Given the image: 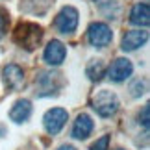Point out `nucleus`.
I'll use <instances>...</instances> for the list:
<instances>
[{
	"mask_svg": "<svg viewBox=\"0 0 150 150\" xmlns=\"http://www.w3.org/2000/svg\"><path fill=\"white\" fill-rule=\"evenodd\" d=\"M119 106L120 104H119L117 95L108 89H102L93 96V108L100 117H113L119 111Z\"/></svg>",
	"mask_w": 150,
	"mask_h": 150,
	"instance_id": "obj_2",
	"label": "nucleus"
},
{
	"mask_svg": "<svg viewBox=\"0 0 150 150\" xmlns=\"http://www.w3.org/2000/svg\"><path fill=\"white\" fill-rule=\"evenodd\" d=\"M119 150H120V148H119Z\"/></svg>",
	"mask_w": 150,
	"mask_h": 150,
	"instance_id": "obj_21",
	"label": "nucleus"
},
{
	"mask_svg": "<svg viewBox=\"0 0 150 150\" xmlns=\"http://www.w3.org/2000/svg\"><path fill=\"white\" fill-rule=\"evenodd\" d=\"M2 78H4V83L8 85L9 89H19L22 82H24V72L19 65L15 63H9L2 69Z\"/></svg>",
	"mask_w": 150,
	"mask_h": 150,
	"instance_id": "obj_10",
	"label": "nucleus"
},
{
	"mask_svg": "<svg viewBox=\"0 0 150 150\" xmlns=\"http://www.w3.org/2000/svg\"><path fill=\"white\" fill-rule=\"evenodd\" d=\"M37 85V95L39 96H47V95H54L57 89L61 87V74L57 72H41L35 80Z\"/></svg>",
	"mask_w": 150,
	"mask_h": 150,
	"instance_id": "obj_5",
	"label": "nucleus"
},
{
	"mask_svg": "<svg viewBox=\"0 0 150 150\" xmlns=\"http://www.w3.org/2000/svg\"><path fill=\"white\" fill-rule=\"evenodd\" d=\"M67 119H69L67 109H63V108H52V109H48V111L45 113V117H43L45 130H47L50 135H56L57 132L65 126Z\"/></svg>",
	"mask_w": 150,
	"mask_h": 150,
	"instance_id": "obj_4",
	"label": "nucleus"
},
{
	"mask_svg": "<svg viewBox=\"0 0 150 150\" xmlns=\"http://www.w3.org/2000/svg\"><path fill=\"white\" fill-rule=\"evenodd\" d=\"M95 2H100V0H95Z\"/></svg>",
	"mask_w": 150,
	"mask_h": 150,
	"instance_id": "obj_20",
	"label": "nucleus"
},
{
	"mask_svg": "<svg viewBox=\"0 0 150 150\" xmlns=\"http://www.w3.org/2000/svg\"><path fill=\"white\" fill-rule=\"evenodd\" d=\"M85 74H87L89 80H93V82L102 80V76L106 74V65H104V61L102 59H91L87 69H85Z\"/></svg>",
	"mask_w": 150,
	"mask_h": 150,
	"instance_id": "obj_14",
	"label": "nucleus"
},
{
	"mask_svg": "<svg viewBox=\"0 0 150 150\" xmlns=\"http://www.w3.org/2000/svg\"><path fill=\"white\" fill-rule=\"evenodd\" d=\"M130 22L134 26H143L146 28L150 24V8L148 4H135L130 11Z\"/></svg>",
	"mask_w": 150,
	"mask_h": 150,
	"instance_id": "obj_12",
	"label": "nucleus"
},
{
	"mask_svg": "<svg viewBox=\"0 0 150 150\" xmlns=\"http://www.w3.org/2000/svg\"><path fill=\"white\" fill-rule=\"evenodd\" d=\"M93 132V120L87 113H80L76 120H74V126H72V137L76 139H87Z\"/></svg>",
	"mask_w": 150,
	"mask_h": 150,
	"instance_id": "obj_11",
	"label": "nucleus"
},
{
	"mask_svg": "<svg viewBox=\"0 0 150 150\" xmlns=\"http://www.w3.org/2000/svg\"><path fill=\"white\" fill-rule=\"evenodd\" d=\"M108 145H109V135H102L96 143H93L91 150H108Z\"/></svg>",
	"mask_w": 150,
	"mask_h": 150,
	"instance_id": "obj_17",
	"label": "nucleus"
},
{
	"mask_svg": "<svg viewBox=\"0 0 150 150\" xmlns=\"http://www.w3.org/2000/svg\"><path fill=\"white\" fill-rule=\"evenodd\" d=\"M30 115H32L30 100H17L13 104V108H11V111H9V119L13 120V122L21 124V122H24V120L30 119Z\"/></svg>",
	"mask_w": 150,
	"mask_h": 150,
	"instance_id": "obj_13",
	"label": "nucleus"
},
{
	"mask_svg": "<svg viewBox=\"0 0 150 150\" xmlns=\"http://www.w3.org/2000/svg\"><path fill=\"white\" fill-rule=\"evenodd\" d=\"M130 91H132V96H141V95H145V91H146V83L143 82V80H135V82L130 85Z\"/></svg>",
	"mask_w": 150,
	"mask_h": 150,
	"instance_id": "obj_15",
	"label": "nucleus"
},
{
	"mask_svg": "<svg viewBox=\"0 0 150 150\" xmlns=\"http://www.w3.org/2000/svg\"><path fill=\"white\" fill-rule=\"evenodd\" d=\"M132 72H134V65H132V61L126 59V57L115 59L111 63V67H109V71H108L111 82H124L126 78L132 76Z\"/></svg>",
	"mask_w": 150,
	"mask_h": 150,
	"instance_id": "obj_7",
	"label": "nucleus"
},
{
	"mask_svg": "<svg viewBox=\"0 0 150 150\" xmlns=\"http://www.w3.org/2000/svg\"><path fill=\"white\" fill-rule=\"evenodd\" d=\"M148 113H150V106L146 104V106L143 108V111L139 113V122L145 126V128H148Z\"/></svg>",
	"mask_w": 150,
	"mask_h": 150,
	"instance_id": "obj_18",
	"label": "nucleus"
},
{
	"mask_svg": "<svg viewBox=\"0 0 150 150\" xmlns=\"http://www.w3.org/2000/svg\"><path fill=\"white\" fill-rule=\"evenodd\" d=\"M8 24H9V19H8V13L4 9H0V39L4 37L6 30H8Z\"/></svg>",
	"mask_w": 150,
	"mask_h": 150,
	"instance_id": "obj_16",
	"label": "nucleus"
},
{
	"mask_svg": "<svg viewBox=\"0 0 150 150\" xmlns=\"http://www.w3.org/2000/svg\"><path fill=\"white\" fill-rule=\"evenodd\" d=\"M148 41V32L145 30H130L122 35V41H120V48L124 52H132L137 50L139 47H143Z\"/></svg>",
	"mask_w": 150,
	"mask_h": 150,
	"instance_id": "obj_9",
	"label": "nucleus"
},
{
	"mask_svg": "<svg viewBox=\"0 0 150 150\" xmlns=\"http://www.w3.org/2000/svg\"><path fill=\"white\" fill-rule=\"evenodd\" d=\"M57 150H76L74 146H71V145H63V146H59Z\"/></svg>",
	"mask_w": 150,
	"mask_h": 150,
	"instance_id": "obj_19",
	"label": "nucleus"
},
{
	"mask_svg": "<svg viewBox=\"0 0 150 150\" xmlns=\"http://www.w3.org/2000/svg\"><path fill=\"white\" fill-rule=\"evenodd\" d=\"M113 39V32L111 28L104 22H93L87 30V41L93 45L95 48H104L111 43Z\"/></svg>",
	"mask_w": 150,
	"mask_h": 150,
	"instance_id": "obj_3",
	"label": "nucleus"
},
{
	"mask_svg": "<svg viewBox=\"0 0 150 150\" xmlns=\"http://www.w3.org/2000/svg\"><path fill=\"white\" fill-rule=\"evenodd\" d=\"M45 61L48 63V65H61L63 59H65V56H67V48H65V45H63L61 41H57V39H52V41L47 45V48H45Z\"/></svg>",
	"mask_w": 150,
	"mask_h": 150,
	"instance_id": "obj_8",
	"label": "nucleus"
},
{
	"mask_svg": "<svg viewBox=\"0 0 150 150\" xmlns=\"http://www.w3.org/2000/svg\"><path fill=\"white\" fill-rule=\"evenodd\" d=\"M43 39V28L33 22H21L13 32V41L24 50H35Z\"/></svg>",
	"mask_w": 150,
	"mask_h": 150,
	"instance_id": "obj_1",
	"label": "nucleus"
},
{
	"mask_svg": "<svg viewBox=\"0 0 150 150\" xmlns=\"http://www.w3.org/2000/svg\"><path fill=\"white\" fill-rule=\"evenodd\" d=\"M54 24L61 33H72L78 28V11L74 9L72 6H65V8L57 13Z\"/></svg>",
	"mask_w": 150,
	"mask_h": 150,
	"instance_id": "obj_6",
	"label": "nucleus"
}]
</instances>
